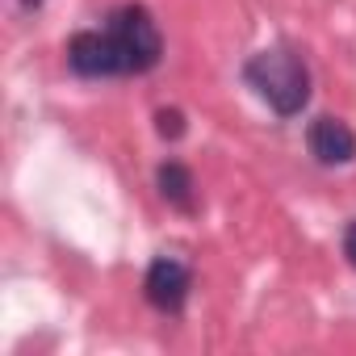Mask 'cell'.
Instances as JSON below:
<instances>
[{"instance_id": "obj_6", "label": "cell", "mask_w": 356, "mask_h": 356, "mask_svg": "<svg viewBox=\"0 0 356 356\" xmlns=\"http://www.w3.org/2000/svg\"><path fill=\"white\" fill-rule=\"evenodd\" d=\"M159 193L176 210H193V176L185 163H163L159 168Z\"/></svg>"}, {"instance_id": "obj_4", "label": "cell", "mask_w": 356, "mask_h": 356, "mask_svg": "<svg viewBox=\"0 0 356 356\" xmlns=\"http://www.w3.org/2000/svg\"><path fill=\"white\" fill-rule=\"evenodd\" d=\"M67 63L72 72L88 76V80H101V76H122V63H118V51L109 42L105 30H84L67 42Z\"/></svg>"}, {"instance_id": "obj_5", "label": "cell", "mask_w": 356, "mask_h": 356, "mask_svg": "<svg viewBox=\"0 0 356 356\" xmlns=\"http://www.w3.org/2000/svg\"><path fill=\"white\" fill-rule=\"evenodd\" d=\"M306 143H310V155H314L318 163H348V159L356 155V134H352L348 122H339V118H318V122H310Z\"/></svg>"}, {"instance_id": "obj_1", "label": "cell", "mask_w": 356, "mask_h": 356, "mask_svg": "<svg viewBox=\"0 0 356 356\" xmlns=\"http://www.w3.org/2000/svg\"><path fill=\"white\" fill-rule=\"evenodd\" d=\"M243 76H248V84H252L281 118H293V113L310 101V72H306V63H302L293 51H285V47H273V51L252 55L248 67H243Z\"/></svg>"}, {"instance_id": "obj_7", "label": "cell", "mask_w": 356, "mask_h": 356, "mask_svg": "<svg viewBox=\"0 0 356 356\" xmlns=\"http://www.w3.org/2000/svg\"><path fill=\"white\" fill-rule=\"evenodd\" d=\"M155 122H159V134H163V138H181V134H185V118L176 113V109H159Z\"/></svg>"}, {"instance_id": "obj_2", "label": "cell", "mask_w": 356, "mask_h": 356, "mask_svg": "<svg viewBox=\"0 0 356 356\" xmlns=\"http://www.w3.org/2000/svg\"><path fill=\"white\" fill-rule=\"evenodd\" d=\"M113 51H118V63H122V76H138V72H151L163 55V38H159V26L155 17L143 9V5H126L118 13H109V26H105Z\"/></svg>"}, {"instance_id": "obj_8", "label": "cell", "mask_w": 356, "mask_h": 356, "mask_svg": "<svg viewBox=\"0 0 356 356\" xmlns=\"http://www.w3.org/2000/svg\"><path fill=\"white\" fill-rule=\"evenodd\" d=\"M343 252H348V260L356 264V222L348 227V235H343Z\"/></svg>"}, {"instance_id": "obj_3", "label": "cell", "mask_w": 356, "mask_h": 356, "mask_svg": "<svg viewBox=\"0 0 356 356\" xmlns=\"http://www.w3.org/2000/svg\"><path fill=\"white\" fill-rule=\"evenodd\" d=\"M189 298V268L172 256H159L147 268V302L163 314H181Z\"/></svg>"}]
</instances>
